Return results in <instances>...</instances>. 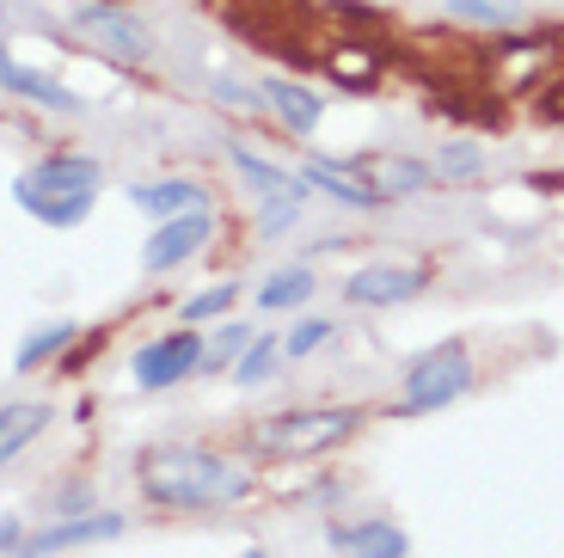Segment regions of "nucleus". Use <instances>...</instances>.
Wrapping results in <instances>:
<instances>
[{
    "label": "nucleus",
    "instance_id": "24",
    "mask_svg": "<svg viewBox=\"0 0 564 558\" xmlns=\"http://www.w3.org/2000/svg\"><path fill=\"white\" fill-rule=\"evenodd\" d=\"M240 301V282H215V289H203V294H191L184 301V325H209V320H221L227 308Z\"/></svg>",
    "mask_w": 564,
    "mask_h": 558
},
{
    "label": "nucleus",
    "instance_id": "30",
    "mask_svg": "<svg viewBox=\"0 0 564 558\" xmlns=\"http://www.w3.org/2000/svg\"><path fill=\"white\" fill-rule=\"evenodd\" d=\"M86 497H93V491H86V485H62L56 509H86Z\"/></svg>",
    "mask_w": 564,
    "mask_h": 558
},
{
    "label": "nucleus",
    "instance_id": "2",
    "mask_svg": "<svg viewBox=\"0 0 564 558\" xmlns=\"http://www.w3.org/2000/svg\"><path fill=\"white\" fill-rule=\"evenodd\" d=\"M368 423V411L356 405H307V411H282L258 430V448L276 461H319L332 448H344L356 430Z\"/></svg>",
    "mask_w": 564,
    "mask_h": 558
},
{
    "label": "nucleus",
    "instance_id": "7",
    "mask_svg": "<svg viewBox=\"0 0 564 558\" xmlns=\"http://www.w3.org/2000/svg\"><path fill=\"white\" fill-rule=\"evenodd\" d=\"M301 184L338 196V203H350V210H375V203H387L381 184H375V167H350V160H332V154H313L307 167H301Z\"/></svg>",
    "mask_w": 564,
    "mask_h": 558
},
{
    "label": "nucleus",
    "instance_id": "14",
    "mask_svg": "<svg viewBox=\"0 0 564 558\" xmlns=\"http://www.w3.org/2000/svg\"><path fill=\"white\" fill-rule=\"evenodd\" d=\"M129 203L141 215L166 222V215H184V210H209V191L191 179H154V184H129Z\"/></svg>",
    "mask_w": 564,
    "mask_h": 558
},
{
    "label": "nucleus",
    "instance_id": "29",
    "mask_svg": "<svg viewBox=\"0 0 564 558\" xmlns=\"http://www.w3.org/2000/svg\"><path fill=\"white\" fill-rule=\"evenodd\" d=\"M215 98H227V105H264L258 93H246V86H234V81H215Z\"/></svg>",
    "mask_w": 564,
    "mask_h": 558
},
{
    "label": "nucleus",
    "instance_id": "19",
    "mask_svg": "<svg viewBox=\"0 0 564 558\" xmlns=\"http://www.w3.org/2000/svg\"><path fill=\"white\" fill-rule=\"evenodd\" d=\"M442 13H448L454 25H473V31H522L528 7L522 0H448Z\"/></svg>",
    "mask_w": 564,
    "mask_h": 558
},
{
    "label": "nucleus",
    "instance_id": "33",
    "mask_svg": "<svg viewBox=\"0 0 564 558\" xmlns=\"http://www.w3.org/2000/svg\"><path fill=\"white\" fill-rule=\"evenodd\" d=\"M246 558H270V552H258V546H252V552H246Z\"/></svg>",
    "mask_w": 564,
    "mask_h": 558
},
{
    "label": "nucleus",
    "instance_id": "4",
    "mask_svg": "<svg viewBox=\"0 0 564 558\" xmlns=\"http://www.w3.org/2000/svg\"><path fill=\"white\" fill-rule=\"evenodd\" d=\"M203 356H209L203 332H197V325H178V332L154 337V344H141V350H135V363H129V375H135L141 393H166V387H178V380L197 375Z\"/></svg>",
    "mask_w": 564,
    "mask_h": 558
},
{
    "label": "nucleus",
    "instance_id": "16",
    "mask_svg": "<svg viewBox=\"0 0 564 558\" xmlns=\"http://www.w3.org/2000/svg\"><path fill=\"white\" fill-rule=\"evenodd\" d=\"M313 294H319V270L282 265V270H270V277L258 282V308L264 313H295V308H307Z\"/></svg>",
    "mask_w": 564,
    "mask_h": 558
},
{
    "label": "nucleus",
    "instance_id": "11",
    "mask_svg": "<svg viewBox=\"0 0 564 558\" xmlns=\"http://www.w3.org/2000/svg\"><path fill=\"white\" fill-rule=\"evenodd\" d=\"M13 184H25V191H99L105 167L93 154H50L37 167H25Z\"/></svg>",
    "mask_w": 564,
    "mask_h": 558
},
{
    "label": "nucleus",
    "instance_id": "21",
    "mask_svg": "<svg viewBox=\"0 0 564 558\" xmlns=\"http://www.w3.org/2000/svg\"><path fill=\"white\" fill-rule=\"evenodd\" d=\"M430 167H436V184H473L485 172V154L479 141H442V154Z\"/></svg>",
    "mask_w": 564,
    "mask_h": 558
},
{
    "label": "nucleus",
    "instance_id": "13",
    "mask_svg": "<svg viewBox=\"0 0 564 558\" xmlns=\"http://www.w3.org/2000/svg\"><path fill=\"white\" fill-rule=\"evenodd\" d=\"M13 203L43 227H80L99 203V191H25V184H13Z\"/></svg>",
    "mask_w": 564,
    "mask_h": 558
},
{
    "label": "nucleus",
    "instance_id": "23",
    "mask_svg": "<svg viewBox=\"0 0 564 558\" xmlns=\"http://www.w3.org/2000/svg\"><path fill=\"white\" fill-rule=\"evenodd\" d=\"M282 363V337H252V344L240 350V363H234V380L240 387H264L270 375H276Z\"/></svg>",
    "mask_w": 564,
    "mask_h": 558
},
{
    "label": "nucleus",
    "instance_id": "17",
    "mask_svg": "<svg viewBox=\"0 0 564 558\" xmlns=\"http://www.w3.org/2000/svg\"><path fill=\"white\" fill-rule=\"evenodd\" d=\"M50 405H37V399H25V405H0V466L7 461H19L31 442H37L43 430H50Z\"/></svg>",
    "mask_w": 564,
    "mask_h": 558
},
{
    "label": "nucleus",
    "instance_id": "6",
    "mask_svg": "<svg viewBox=\"0 0 564 558\" xmlns=\"http://www.w3.org/2000/svg\"><path fill=\"white\" fill-rule=\"evenodd\" d=\"M430 282H436L430 265H362L344 277V301H356V308H399V301H417Z\"/></svg>",
    "mask_w": 564,
    "mask_h": 558
},
{
    "label": "nucleus",
    "instance_id": "31",
    "mask_svg": "<svg viewBox=\"0 0 564 558\" xmlns=\"http://www.w3.org/2000/svg\"><path fill=\"white\" fill-rule=\"evenodd\" d=\"M19 540H25V522H19V516H0V546H19Z\"/></svg>",
    "mask_w": 564,
    "mask_h": 558
},
{
    "label": "nucleus",
    "instance_id": "20",
    "mask_svg": "<svg viewBox=\"0 0 564 558\" xmlns=\"http://www.w3.org/2000/svg\"><path fill=\"white\" fill-rule=\"evenodd\" d=\"M375 184H381L387 203L393 196H423V191H436V167L430 160H411V154H393V160H375Z\"/></svg>",
    "mask_w": 564,
    "mask_h": 558
},
{
    "label": "nucleus",
    "instance_id": "25",
    "mask_svg": "<svg viewBox=\"0 0 564 558\" xmlns=\"http://www.w3.org/2000/svg\"><path fill=\"white\" fill-rule=\"evenodd\" d=\"M295 222H301V196H264V210H258V234L264 239H282Z\"/></svg>",
    "mask_w": 564,
    "mask_h": 558
},
{
    "label": "nucleus",
    "instance_id": "1",
    "mask_svg": "<svg viewBox=\"0 0 564 558\" xmlns=\"http://www.w3.org/2000/svg\"><path fill=\"white\" fill-rule=\"evenodd\" d=\"M135 479H141V497L160 503V509H234V503L252 497V473L197 442L148 448Z\"/></svg>",
    "mask_w": 564,
    "mask_h": 558
},
{
    "label": "nucleus",
    "instance_id": "32",
    "mask_svg": "<svg viewBox=\"0 0 564 558\" xmlns=\"http://www.w3.org/2000/svg\"><path fill=\"white\" fill-rule=\"evenodd\" d=\"M7 558H43V552H31V546H19V552H7Z\"/></svg>",
    "mask_w": 564,
    "mask_h": 558
},
{
    "label": "nucleus",
    "instance_id": "12",
    "mask_svg": "<svg viewBox=\"0 0 564 558\" xmlns=\"http://www.w3.org/2000/svg\"><path fill=\"white\" fill-rule=\"evenodd\" d=\"M258 98H264V111H276V124L289 129V136H313L319 117H325V98L301 81H264Z\"/></svg>",
    "mask_w": 564,
    "mask_h": 558
},
{
    "label": "nucleus",
    "instance_id": "5",
    "mask_svg": "<svg viewBox=\"0 0 564 558\" xmlns=\"http://www.w3.org/2000/svg\"><path fill=\"white\" fill-rule=\"evenodd\" d=\"M215 210H184V215H166V222H154V234H148V246H141V270L148 277H166V270L191 265L203 246L215 239Z\"/></svg>",
    "mask_w": 564,
    "mask_h": 558
},
{
    "label": "nucleus",
    "instance_id": "27",
    "mask_svg": "<svg viewBox=\"0 0 564 558\" xmlns=\"http://www.w3.org/2000/svg\"><path fill=\"white\" fill-rule=\"evenodd\" d=\"M332 332H338L332 320H295V332L282 337V356H313L319 344H332Z\"/></svg>",
    "mask_w": 564,
    "mask_h": 558
},
{
    "label": "nucleus",
    "instance_id": "28",
    "mask_svg": "<svg viewBox=\"0 0 564 558\" xmlns=\"http://www.w3.org/2000/svg\"><path fill=\"white\" fill-rule=\"evenodd\" d=\"M246 344H252V332H246V325H227V332L209 344V356H203V368H227V363H234V356H240Z\"/></svg>",
    "mask_w": 564,
    "mask_h": 558
},
{
    "label": "nucleus",
    "instance_id": "3",
    "mask_svg": "<svg viewBox=\"0 0 564 558\" xmlns=\"http://www.w3.org/2000/svg\"><path fill=\"white\" fill-rule=\"evenodd\" d=\"M466 387H473V356H466V344L423 350V356H411V368H405V393H399L393 418H430V411H442V405L460 399Z\"/></svg>",
    "mask_w": 564,
    "mask_h": 558
},
{
    "label": "nucleus",
    "instance_id": "8",
    "mask_svg": "<svg viewBox=\"0 0 564 558\" xmlns=\"http://www.w3.org/2000/svg\"><path fill=\"white\" fill-rule=\"evenodd\" d=\"M74 25H80L86 37H99L105 50H111V56H123V62H148V50H154V43H148V31H141L123 7H111V0L80 7V13H74Z\"/></svg>",
    "mask_w": 564,
    "mask_h": 558
},
{
    "label": "nucleus",
    "instance_id": "26",
    "mask_svg": "<svg viewBox=\"0 0 564 558\" xmlns=\"http://www.w3.org/2000/svg\"><path fill=\"white\" fill-rule=\"evenodd\" d=\"M332 74H338V86H350V93H375L381 86V56H338L332 62Z\"/></svg>",
    "mask_w": 564,
    "mask_h": 558
},
{
    "label": "nucleus",
    "instance_id": "10",
    "mask_svg": "<svg viewBox=\"0 0 564 558\" xmlns=\"http://www.w3.org/2000/svg\"><path fill=\"white\" fill-rule=\"evenodd\" d=\"M0 93L13 98H31V105H43V111H80V98L68 93L62 81H50V74H37L31 62H19L7 43H0Z\"/></svg>",
    "mask_w": 564,
    "mask_h": 558
},
{
    "label": "nucleus",
    "instance_id": "15",
    "mask_svg": "<svg viewBox=\"0 0 564 558\" xmlns=\"http://www.w3.org/2000/svg\"><path fill=\"white\" fill-rule=\"evenodd\" d=\"M332 546L350 552V558H411L405 528H393V522H381V516L356 522V528H332Z\"/></svg>",
    "mask_w": 564,
    "mask_h": 558
},
{
    "label": "nucleus",
    "instance_id": "22",
    "mask_svg": "<svg viewBox=\"0 0 564 558\" xmlns=\"http://www.w3.org/2000/svg\"><path fill=\"white\" fill-rule=\"evenodd\" d=\"M74 344V320H56V325H43V332H31L25 344H19V356H13V368L19 375H31V368H43L56 350H68Z\"/></svg>",
    "mask_w": 564,
    "mask_h": 558
},
{
    "label": "nucleus",
    "instance_id": "9",
    "mask_svg": "<svg viewBox=\"0 0 564 558\" xmlns=\"http://www.w3.org/2000/svg\"><path fill=\"white\" fill-rule=\"evenodd\" d=\"M123 534V516H111V509H80V516H62L50 522L43 534H31V552H68V546H99V540H117Z\"/></svg>",
    "mask_w": 564,
    "mask_h": 558
},
{
    "label": "nucleus",
    "instance_id": "18",
    "mask_svg": "<svg viewBox=\"0 0 564 558\" xmlns=\"http://www.w3.org/2000/svg\"><path fill=\"white\" fill-rule=\"evenodd\" d=\"M227 160H234V172H240L246 184H252L258 196H301L307 184L295 179V172H282L276 160H264V154H252L246 141H227Z\"/></svg>",
    "mask_w": 564,
    "mask_h": 558
}]
</instances>
